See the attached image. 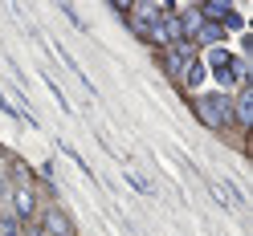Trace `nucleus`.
Returning <instances> with one entry per match:
<instances>
[{
  "mask_svg": "<svg viewBox=\"0 0 253 236\" xmlns=\"http://www.w3.org/2000/svg\"><path fill=\"white\" fill-rule=\"evenodd\" d=\"M196 114H200V122H204V127H212V131L229 127V122H233L229 94H200V98H196Z\"/></svg>",
  "mask_w": 253,
  "mask_h": 236,
  "instance_id": "obj_1",
  "label": "nucleus"
},
{
  "mask_svg": "<svg viewBox=\"0 0 253 236\" xmlns=\"http://www.w3.org/2000/svg\"><path fill=\"white\" fill-rule=\"evenodd\" d=\"M233 61H237V57H233V53H225V49H212V53H209V69L216 73V82H220V86L237 82V77H233Z\"/></svg>",
  "mask_w": 253,
  "mask_h": 236,
  "instance_id": "obj_2",
  "label": "nucleus"
},
{
  "mask_svg": "<svg viewBox=\"0 0 253 236\" xmlns=\"http://www.w3.org/2000/svg\"><path fill=\"white\" fill-rule=\"evenodd\" d=\"M200 12H204V17H209L212 25H216V21H225L229 29H241V17H237V12H233L229 4H216V0H212V4H204Z\"/></svg>",
  "mask_w": 253,
  "mask_h": 236,
  "instance_id": "obj_3",
  "label": "nucleus"
},
{
  "mask_svg": "<svg viewBox=\"0 0 253 236\" xmlns=\"http://www.w3.org/2000/svg\"><path fill=\"white\" fill-rule=\"evenodd\" d=\"M237 122H241V127L253 122V94H241V98H237Z\"/></svg>",
  "mask_w": 253,
  "mask_h": 236,
  "instance_id": "obj_4",
  "label": "nucleus"
},
{
  "mask_svg": "<svg viewBox=\"0 0 253 236\" xmlns=\"http://www.w3.org/2000/svg\"><path fill=\"white\" fill-rule=\"evenodd\" d=\"M196 37H200V41H220V37H225V29H220V25H212V21H200Z\"/></svg>",
  "mask_w": 253,
  "mask_h": 236,
  "instance_id": "obj_5",
  "label": "nucleus"
},
{
  "mask_svg": "<svg viewBox=\"0 0 253 236\" xmlns=\"http://www.w3.org/2000/svg\"><path fill=\"white\" fill-rule=\"evenodd\" d=\"M17 208H21V216L33 212V196H29V187H21V192H17Z\"/></svg>",
  "mask_w": 253,
  "mask_h": 236,
  "instance_id": "obj_6",
  "label": "nucleus"
},
{
  "mask_svg": "<svg viewBox=\"0 0 253 236\" xmlns=\"http://www.w3.org/2000/svg\"><path fill=\"white\" fill-rule=\"evenodd\" d=\"M126 183H131V187H135L139 196H151V183H143V179L135 175V171H126Z\"/></svg>",
  "mask_w": 253,
  "mask_h": 236,
  "instance_id": "obj_7",
  "label": "nucleus"
},
{
  "mask_svg": "<svg viewBox=\"0 0 253 236\" xmlns=\"http://www.w3.org/2000/svg\"><path fill=\"white\" fill-rule=\"evenodd\" d=\"M200 77H204V66H188V73H184L188 86H200Z\"/></svg>",
  "mask_w": 253,
  "mask_h": 236,
  "instance_id": "obj_8",
  "label": "nucleus"
},
{
  "mask_svg": "<svg viewBox=\"0 0 253 236\" xmlns=\"http://www.w3.org/2000/svg\"><path fill=\"white\" fill-rule=\"evenodd\" d=\"M49 232H57V236H66V220H61V216H57V212H53V216H49Z\"/></svg>",
  "mask_w": 253,
  "mask_h": 236,
  "instance_id": "obj_9",
  "label": "nucleus"
}]
</instances>
